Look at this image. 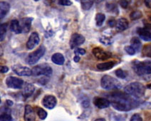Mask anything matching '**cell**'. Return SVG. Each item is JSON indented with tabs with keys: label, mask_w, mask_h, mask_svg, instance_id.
I'll use <instances>...</instances> for the list:
<instances>
[{
	"label": "cell",
	"mask_w": 151,
	"mask_h": 121,
	"mask_svg": "<svg viewBox=\"0 0 151 121\" xmlns=\"http://www.w3.org/2000/svg\"><path fill=\"white\" fill-rule=\"evenodd\" d=\"M110 100L112 106L119 111H128L138 106V103L130 97L126 93L115 92L109 95Z\"/></svg>",
	"instance_id": "6da1fadb"
},
{
	"label": "cell",
	"mask_w": 151,
	"mask_h": 121,
	"mask_svg": "<svg viewBox=\"0 0 151 121\" xmlns=\"http://www.w3.org/2000/svg\"><path fill=\"white\" fill-rule=\"evenodd\" d=\"M125 93L135 98L143 97L145 93V87L139 82H133L125 88Z\"/></svg>",
	"instance_id": "7a4b0ae2"
},
{
	"label": "cell",
	"mask_w": 151,
	"mask_h": 121,
	"mask_svg": "<svg viewBox=\"0 0 151 121\" xmlns=\"http://www.w3.org/2000/svg\"><path fill=\"white\" fill-rule=\"evenodd\" d=\"M132 68L138 76L151 74V61H134L132 63Z\"/></svg>",
	"instance_id": "3957f363"
},
{
	"label": "cell",
	"mask_w": 151,
	"mask_h": 121,
	"mask_svg": "<svg viewBox=\"0 0 151 121\" xmlns=\"http://www.w3.org/2000/svg\"><path fill=\"white\" fill-rule=\"evenodd\" d=\"M101 85L104 89L105 90H113L118 89L121 88V84L117 79L111 77L109 75L104 76L101 78Z\"/></svg>",
	"instance_id": "277c9868"
},
{
	"label": "cell",
	"mask_w": 151,
	"mask_h": 121,
	"mask_svg": "<svg viewBox=\"0 0 151 121\" xmlns=\"http://www.w3.org/2000/svg\"><path fill=\"white\" fill-rule=\"evenodd\" d=\"M46 52V48L44 46H41L40 47L38 48L35 52L31 53L28 56L27 59V61L30 65H34L37 64L39 59L44 55Z\"/></svg>",
	"instance_id": "5b68a950"
},
{
	"label": "cell",
	"mask_w": 151,
	"mask_h": 121,
	"mask_svg": "<svg viewBox=\"0 0 151 121\" xmlns=\"http://www.w3.org/2000/svg\"><path fill=\"white\" fill-rule=\"evenodd\" d=\"M52 69L48 64H41L37 66L32 69V75L34 76H39L44 75L46 76H50L52 74Z\"/></svg>",
	"instance_id": "8992f818"
},
{
	"label": "cell",
	"mask_w": 151,
	"mask_h": 121,
	"mask_svg": "<svg viewBox=\"0 0 151 121\" xmlns=\"http://www.w3.org/2000/svg\"><path fill=\"white\" fill-rule=\"evenodd\" d=\"M12 69L15 74L20 76H30L32 75V70L27 66L16 64L12 67Z\"/></svg>",
	"instance_id": "52a82bcc"
},
{
	"label": "cell",
	"mask_w": 151,
	"mask_h": 121,
	"mask_svg": "<svg viewBox=\"0 0 151 121\" xmlns=\"http://www.w3.org/2000/svg\"><path fill=\"white\" fill-rule=\"evenodd\" d=\"M6 84L9 88L14 89H20L23 87L24 81L21 78H19L14 76H9L6 79Z\"/></svg>",
	"instance_id": "ba28073f"
},
{
	"label": "cell",
	"mask_w": 151,
	"mask_h": 121,
	"mask_svg": "<svg viewBox=\"0 0 151 121\" xmlns=\"http://www.w3.org/2000/svg\"><path fill=\"white\" fill-rule=\"evenodd\" d=\"M85 37L83 35L75 33L71 36V39H70V47L71 49H75L78 47V46L83 44L85 42Z\"/></svg>",
	"instance_id": "9c48e42d"
},
{
	"label": "cell",
	"mask_w": 151,
	"mask_h": 121,
	"mask_svg": "<svg viewBox=\"0 0 151 121\" xmlns=\"http://www.w3.org/2000/svg\"><path fill=\"white\" fill-rule=\"evenodd\" d=\"M93 54L94 56L99 60H106L111 57L112 54L109 52H106L101 48L96 47L93 49Z\"/></svg>",
	"instance_id": "30bf717a"
},
{
	"label": "cell",
	"mask_w": 151,
	"mask_h": 121,
	"mask_svg": "<svg viewBox=\"0 0 151 121\" xmlns=\"http://www.w3.org/2000/svg\"><path fill=\"white\" fill-rule=\"evenodd\" d=\"M57 100L56 97L52 95H47L43 98L42 104L44 107L48 109H53L56 106Z\"/></svg>",
	"instance_id": "8fae6325"
},
{
	"label": "cell",
	"mask_w": 151,
	"mask_h": 121,
	"mask_svg": "<svg viewBox=\"0 0 151 121\" xmlns=\"http://www.w3.org/2000/svg\"><path fill=\"white\" fill-rule=\"evenodd\" d=\"M39 41H40V39H39V34L37 32H33L28 39V42L27 43V48L29 50H32L39 44Z\"/></svg>",
	"instance_id": "7c38bea8"
},
{
	"label": "cell",
	"mask_w": 151,
	"mask_h": 121,
	"mask_svg": "<svg viewBox=\"0 0 151 121\" xmlns=\"http://www.w3.org/2000/svg\"><path fill=\"white\" fill-rule=\"evenodd\" d=\"M137 33L138 34L140 39L145 42H150L151 41V29L145 27V28H138L137 30Z\"/></svg>",
	"instance_id": "4fadbf2b"
},
{
	"label": "cell",
	"mask_w": 151,
	"mask_h": 121,
	"mask_svg": "<svg viewBox=\"0 0 151 121\" xmlns=\"http://www.w3.org/2000/svg\"><path fill=\"white\" fill-rule=\"evenodd\" d=\"M93 103L95 106L100 109L106 108L110 105V100L107 98H101V97H96L93 99Z\"/></svg>",
	"instance_id": "5bb4252c"
},
{
	"label": "cell",
	"mask_w": 151,
	"mask_h": 121,
	"mask_svg": "<svg viewBox=\"0 0 151 121\" xmlns=\"http://www.w3.org/2000/svg\"><path fill=\"white\" fill-rule=\"evenodd\" d=\"M32 21H33V18L31 17H26L22 19L21 22H20L22 33H27V32H29Z\"/></svg>",
	"instance_id": "9a60e30c"
},
{
	"label": "cell",
	"mask_w": 151,
	"mask_h": 121,
	"mask_svg": "<svg viewBox=\"0 0 151 121\" xmlns=\"http://www.w3.org/2000/svg\"><path fill=\"white\" fill-rule=\"evenodd\" d=\"M24 120L35 121V113H34V109L29 105H27L25 106Z\"/></svg>",
	"instance_id": "2e32d148"
},
{
	"label": "cell",
	"mask_w": 151,
	"mask_h": 121,
	"mask_svg": "<svg viewBox=\"0 0 151 121\" xmlns=\"http://www.w3.org/2000/svg\"><path fill=\"white\" fill-rule=\"evenodd\" d=\"M34 90H35V88H34L33 84L29 83H26L24 87L23 91H22V95L24 98H29L33 94Z\"/></svg>",
	"instance_id": "e0dca14e"
},
{
	"label": "cell",
	"mask_w": 151,
	"mask_h": 121,
	"mask_svg": "<svg viewBox=\"0 0 151 121\" xmlns=\"http://www.w3.org/2000/svg\"><path fill=\"white\" fill-rule=\"evenodd\" d=\"M116 29L118 32H123L128 28V21L126 19H119L116 22Z\"/></svg>",
	"instance_id": "ac0fdd59"
},
{
	"label": "cell",
	"mask_w": 151,
	"mask_h": 121,
	"mask_svg": "<svg viewBox=\"0 0 151 121\" xmlns=\"http://www.w3.org/2000/svg\"><path fill=\"white\" fill-rule=\"evenodd\" d=\"M10 9V5L6 1H1L0 3V18L2 19L7 14Z\"/></svg>",
	"instance_id": "d6986e66"
},
{
	"label": "cell",
	"mask_w": 151,
	"mask_h": 121,
	"mask_svg": "<svg viewBox=\"0 0 151 121\" xmlns=\"http://www.w3.org/2000/svg\"><path fill=\"white\" fill-rule=\"evenodd\" d=\"M51 61L54 64H56V65H63L65 62V58L62 54L60 53H56V54H53L51 56Z\"/></svg>",
	"instance_id": "ffe728a7"
},
{
	"label": "cell",
	"mask_w": 151,
	"mask_h": 121,
	"mask_svg": "<svg viewBox=\"0 0 151 121\" xmlns=\"http://www.w3.org/2000/svg\"><path fill=\"white\" fill-rule=\"evenodd\" d=\"M116 65L115 61H109V62L101 63L97 65V69L100 71H108V70L111 69Z\"/></svg>",
	"instance_id": "44dd1931"
},
{
	"label": "cell",
	"mask_w": 151,
	"mask_h": 121,
	"mask_svg": "<svg viewBox=\"0 0 151 121\" xmlns=\"http://www.w3.org/2000/svg\"><path fill=\"white\" fill-rule=\"evenodd\" d=\"M10 29H11V31H12L13 32H14L15 34L22 33L21 25H20V23L19 22L18 20L17 19H13L12 21H11Z\"/></svg>",
	"instance_id": "7402d4cb"
},
{
	"label": "cell",
	"mask_w": 151,
	"mask_h": 121,
	"mask_svg": "<svg viewBox=\"0 0 151 121\" xmlns=\"http://www.w3.org/2000/svg\"><path fill=\"white\" fill-rule=\"evenodd\" d=\"M130 43H131L130 46H132V47L134 48L136 52H138L140 49V48H141V42H140V39L137 38V37H133L131 39V41H130Z\"/></svg>",
	"instance_id": "603a6c76"
},
{
	"label": "cell",
	"mask_w": 151,
	"mask_h": 121,
	"mask_svg": "<svg viewBox=\"0 0 151 121\" xmlns=\"http://www.w3.org/2000/svg\"><path fill=\"white\" fill-rule=\"evenodd\" d=\"M81 6L84 10H88L91 8L94 0H81Z\"/></svg>",
	"instance_id": "cb8c5ba5"
},
{
	"label": "cell",
	"mask_w": 151,
	"mask_h": 121,
	"mask_svg": "<svg viewBox=\"0 0 151 121\" xmlns=\"http://www.w3.org/2000/svg\"><path fill=\"white\" fill-rule=\"evenodd\" d=\"M106 19V16L102 13L97 14L96 16V25L98 26H102L104 24V21Z\"/></svg>",
	"instance_id": "d4e9b609"
},
{
	"label": "cell",
	"mask_w": 151,
	"mask_h": 121,
	"mask_svg": "<svg viewBox=\"0 0 151 121\" xmlns=\"http://www.w3.org/2000/svg\"><path fill=\"white\" fill-rule=\"evenodd\" d=\"M6 29H7V24H1V26H0V39H1V42H2L5 38Z\"/></svg>",
	"instance_id": "484cf974"
},
{
	"label": "cell",
	"mask_w": 151,
	"mask_h": 121,
	"mask_svg": "<svg viewBox=\"0 0 151 121\" xmlns=\"http://www.w3.org/2000/svg\"><path fill=\"white\" fill-rule=\"evenodd\" d=\"M37 112L38 116L39 117L41 120H45L46 117H47V112L42 108H37Z\"/></svg>",
	"instance_id": "4316f807"
},
{
	"label": "cell",
	"mask_w": 151,
	"mask_h": 121,
	"mask_svg": "<svg viewBox=\"0 0 151 121\" xmlns=\"http://www.w3.org/2000/svg\"><path fill=\"white\" fill-rule=\"evenodd\" d=\"M142 16H143V13H142L140 11H138V10L133 11V12L130 14V17L132 20L138 19L141 18Z\"/></svg>",
	"instance_id": "83f0119b"
},
{
	"label": "cell",
	"mask_w": 151,
	"mask_h": 121,
	"mask_svg": "<svg viewBox=\"0 0 151 121\" xmlns=\"http://www.w3.org/2000/svg\"><path fill=\"white\" fill-rule=\"evenodd\" d=\"M143 55L151 58V44L145 46L143 49Z\"/></svg>",
	"instance_id": "f1b7e54d"
},
{
	"label": "cell",
	"mask_w": 151,
	"mask_h": 121,
	"mask_svg": "<svg viewBox=\"0 0 151 121\" xmlns=\"http://www.w3.org/2000/svg\"><path fill=\"white\" fill-rule=\"evenodd\" d=\"M115 74H116V75L118 76V78H122V79H124V78H126L127 77V76H128L126 71H123V70H122L121 69L116 70V72H115Z\"/></svg>",
	"instance_id": "f546056e"
},
{
	"label": "cell",
	"mask_w": 151,
	"mask_h": 121,
	"mask_svg": "<svg viewBox=\"0 0 151 121\" xmlns=\"http://www.w3.org/2000/svg\"><path fill=\"white\" fill-rule=\"evenodd\" d=\"M100 42L105 44V45H110V44L113 43V40L110 37H102L101 38H100Z\"/></svg>",
	"instance_id": "4dcf8cb0"
},
{
	"label": "cell",
	"mask_w": 151,
	"mask_h": 121,
	"mask_svg": "<svg viewBox=\"0 0 151 121\" xmlns=\"http://www.w3.org/2000/svg\"><path fill=\"white\" fill-rule=\"evenodd\" d=\"M124 49L126 52L127 54H129L130 56L134 55L135 53H136V51L135 50V49L132 47V46H127V47L124 48Z\"/></svg>",
	"instance_id": "1f68e13d"
},
{
	"label": "cell",
	"mask_w": 151,
	"mask_h": 121,
	"mask_svg": "<svg viewBox=\"0 0 151 121\" xmlns=\"http://www.w3.org/2000/svg\"><path fill=\"white\" fill-rule=\"evenodd\" d=\"M0 121H12V117L9 113L1 114L0 117Z\"/></svg>",
	"instance_id": "d6a6232c"
},
{
	"label": "cell",
	"mask_w": 151,
	"mask_h": 121,
	"mask_svg": "<svg viewBox=\"0 0 151 121\" xmlns=\"http://www.w3.org/2000/svg\"><path fill=\"white\" fill-rule=\"evenodd\" d=\"M74 54L77 56L84 55L86 54V50L83 49H81V48H77L74 51Z\"/></svg>",
	"instance_id": "836d02e7"
},
{
	"label": "cell",
	"mask_w": 151,
	"mask_h": 121,
	"mask_svg": "<svg viewBox=\"0 0 151 121\" xmlns=\"http://www.w3.org/2000/svg\"><path fill=\"white\" fill-rule=\"evenodd\" d=\"M59 4L62 6H70L72 2L71 0H59Z\"/></svg>",
	"instance_id": "e575fe53"
},
{
	"label": "cell",
	"mask_w": 151,
	"mask_h": 121,
	"mask_svg": "<svg viewBox=\"0 0 151 121\" xmlns=\"http://www.w3.org/2000/svg\"><path fill=\"white\" fill-rule=\"evenodd\" d=\"M130 121H143L141 116L138 113L134 114L130 118Z\"/></svg>",
	"instance_id": "d590c367"
},
{
	"label": "cell",
	"mask_w": 151,
	"mask_h": 121,
	"mask_svg": "<svg viewBox=\"0 0 151 121\" xmlns=\"http://www.w3.org/2000/svg\"><path fill=\"white\" fill-rule=\"evenodd\" d=\"M106 7H107V10H109L110 11H114V9H117L116 5L113 4H106Z\"/></svg>",
	"instance_id": "8d00e7d4"
},
{
	"label": "cell",
	"mask_w": 151,
	"mask_h": 121,
	"mask_svg": "<svg viewBox=\"0 0 151 121\" xmlns=\"http://www.w3.org/2000/svg\"><path fill=\"white\" fill-rule=\"evenodd\" d=\"M120 5L124 9H126L128 6V2L127 0H120Z\"/></svg>",
	"instance_id": "74e56055"
},
{
	"label": "cell",
	"mask_w": 151,
	"mask_h": 121,
	"mask_svg": "<svg viewBox=\"0 0 151 121\" xmlns=\"http://www.w3.org/2000/svg\"><path fill=\"white\" fill-rule=\"evenodd\" d=\"M116 22H117V21H116V20L110 19L109 22H108V24H109V25L111 27H113L116 26Z\"/></svg>",
	"instance_id": "f35d334b"
},
{
	"label": "cell",
	"mask_w": 151,
	"mask_h": 121,
	"mask_svg": "<svg viewBox=\"0 0 151 121\" xmlns=\"http://www.w3.org/2000/svg\"><path fill=\"white\" fill-rule=\"evenodd\" d=\"M0 70H1V73H2V74H5V73H7L9 71V68L7 66H1Z\"/></svg>",
	"instance_id": "ab89813d"
},
{
	"label": "cell",
	"mask_w": 151,
	"mask_h": 121,
	"mask_svg": "<svg viewBox=\"0 0 151 121\" xmlns=\"http://www.w3.org/2000/svg\"><path fill=\"white\" fill-rule=\"evenodd\" d=\"M144 1H145V4L147 7L151 9V0H144Z\"/></svg>",
	"instance_id": "60d3db41"
},
{
	"label": "cell",
	"mask_w": 151,
	"mask_h": 121,
	"mask_svg": "<svg viewBox=\"0 0 151 121\" xmlns=\"http://www.w3.org/2000/svg\"><path fill=\"white\" fill-rule=\"evenodd\" d=\"M82 105H83V106L85 107V108H87V107L89 105L88 100H83V102H82Z\"/></svg>",
	"instance_id": "b9f144b4"
},
{
	"label": "cell",
	"mask_w": 151,
	"mask_h": 121,
	"mask_svg": "<svg viewBox=\"0 0 151 121\" xmlns=\"http://www.w3.org/2000/svg\"><path fill=\"white\" fill-rule=\"evenodd\" d=\"M80 59H81L80 56H77V55H76V56H74V58H73V61H74L76 63H78V61H80Z\"/></svg>",
	"instance_id": "7bdbcfd3"
},
{
	"label": "cell",
	"mask_w": 151,
	"mask_h": 121,
	"mask_svg": "<svg viewBox=\"0 0 151 121\" xmlns=\"http://www.w3.org/2000/svg\"><path fill=\"white\" fill-rule=\"evenodd\" d=\"M6 104L9 105V106H11V105H13V102L10 100H6Z\"/></svg>",
	"instance_id": "ee69618b"
},
{
	"label": "cell",
	"mask_w": 151,
	"mask_h": 121,
	"mask_svg": "<svg viewBox=\"0 0 151 121\" xmlns=\"http://www.w3.org/2000/svg\"><path fill=\"white\" fill-rule=\"evenodd\" d=\"M94 121H106V120L104 118H99V119H96V120Z\"/></svg>",
	"instance_id": "f6af8a7d"
},
{
	"label": "cell",
	"mask_w": 151,
	"mask_h": 121,
	"mask_svg": "<svg viewBox=\"0 0 151 121\" xmlns=\"http://www.w3.org/2000/svg\"><path fill=\"white\" fill-rule=\"evenodd\" d=\"M147 88H150V89H151V83H150V84L147 85Z\"/></svg>",
	"instance_id": "bcb514c9"
},
{
	"label": "cell",
	"mask_w": 151,
	"mask_h": 121,
	"mask_svg": "<svg viewBox=\"0 0 151 121\" xmlns=\"http://www.w3.org/2000/svg\"><path fill=\"white\" fill-rule=\"evenodd\" d=\"M35 1H39V0H34Z\"/></svg>",
	"instance_id": "7dc6e473"
}]
</instances>
